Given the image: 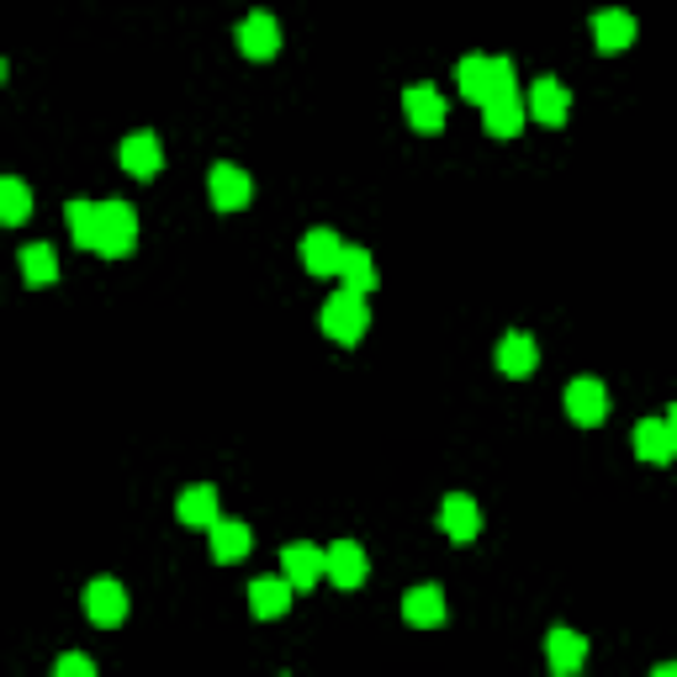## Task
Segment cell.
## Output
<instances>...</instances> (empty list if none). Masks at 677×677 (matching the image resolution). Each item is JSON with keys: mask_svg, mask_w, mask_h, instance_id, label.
<instances>
[{"mask_svg": "<svg viewBox=\"0 0 677 677\" xmlns=\"http://www.w3.org/2000/svg\"><path fill=\"white\" fill-rule=\"evenodd\" d=\"M403 619L408 625H439L445 619V593H439L435 582H424V587H408V598H403Z\"/></svg>", "mask_w": 677, "mask_h": 677, "instance_id": "cell-17", "label": "cell"}, {"mask_svg": "<svg viewBox=\"0 0 677 677\" xmlns=\"http://www.w3.org/2000/svg\"><path fill=\"white\" fill-rule=\"evenodd\" d=\"M53 677H96V662H91V656H80V652H70V656H59Z\"/></svg>", "mask_w": 677, "mask_h": 677, "instance_id": "cell-27", "label": "cell"}, {"mask_svg": "<svg viewBox=\"0 0 677 677\" xmlns=\"http://www.w3.org/2000/svg\"><path fill=\"white\" fill-rule=\"evenodd\" d=\"M207 186H212V201H218L222 212H239L243 201L254 196V186H249V175H243L239 165H212V180H207Z\"/></svg>", "mask_w": 677, "mask_h": 677, "instance_id": "cell-12", "label": "cell"}, {"mask_svg": "<svg viewBox=\"0 0 677 677\" xmlns=\"http://www.w3.org/2000/svg\"><path fill=\"white\" fill-rule=\"evenodd\" d=\"M530 112L545 122V127H561V122H566V112H572V96H566V85H561V80H551V74H545V80H534Z\"/></svg>", "mask_w": 677, "mask_h": 677, "instance_id": "cell-10", "label": "cell"}, {"mask_svg": "<svg viewBox=\"0 0 677 677\" xmlns=\"http://www.w3.org/2000/svg\"><path fill=\"white\" fill-rule=\"evenodd\" d=\"M635 450L652 460V466H662V460H673L677 450V429L673 418H646V424H635Z\"/></svg>", "mask_w": 677, "mask_h": 677, "instance_id": "cell-11", "label": "cell"}, {"mask_svg": "<svg viewBox=\"0 0 677 677\" xmlns=\"http://www.w3.org/2000/svg\"><path fill=\"white\" fill-rule=\"evenodd\" d=\"M439 524H445L450 540H471V534L482 530V513H477V503H471L466 492H450L445 508H439Z\"/></svg>", "mask_w": 677, "mask_h": 677, "instance_id": "cell-14", "label": "cell"}, {"mask_svg": "<svg viewBox=\"0 0 677 677\" xmlns=\"http://www.w3.org/2000/svg\"><path fill=\"white\" fill-rule=\"evenodd\" d=\"M323 572H329L338 587H361L365 582V551L355 545V540H338V545L323 551Z\"/></svg>", "mask_w": 677, "mask_h": 677, "instance_id": "cell-7", "label": "cell"}, {"mask_svg": "<svg viewBox=\"0 0 677 677\" xmlns=\"http://www.w3.org/2000/svg\"><path fill=\"white\" fill-rule=\"evenodd\" d=\"M403 106H408V122L418 133H439V127H445V101H439L429 85H408Z\"/></svg>", "mask_w": 677, "mask_h": 677, "instance_id": "cell-15", "label": "cell"}, {"mask_svg": "<svg viewBox=\"0 0 677 677\" xmlns=\"http://www.w3.org/2000/svg\"><path fill=\"white\" fill-rule=\"evenodd\" d=\"M70 233L74 243L117 260L138 243V218H133L127 201H70Z\"/></svg>", "mask_w": 677, "mask_h": 677, "instance_id": "cell-1", "label": "cell"}, {"mask_svg": "<svg viewBox=\"0 0 677 677\" xmlns=\"http://www.w3.org/2000/svg\"><path fill=\"white\" fill-rule=\"evenodd\" d=\"M482 117H487V133H498V138H513L519 133V122H524V101L503 91V96L482 101Z\"/></svg>", "mask_w": 677, "mask_h": 677, "instance_id": "cell-21", "label": "cell"}, {"mask_svg": "<svg viewBox=\"0 0 677 677\" xmlns=\"http://www.w3.org/2000/svg\"><path fill=\"white\" fill-rule=\"evenodd\" d=\"M175 513H180L186 524H207V530H212V524H218V492H212V487H186L180 503H175Z\"/></svg>", "mask_w": 677, "mask_h": 677, "instance_id": "cell-23", "label": "cell"}, {"mask_svg": "<svg viewBox=\"0 0 677 677\" xmlns=\"http://www.w3.org/2000/svg\"><path fill=\"white\" fill-rule=\"evenodd\" d=\"M593 38H598V49L604 53H619L625 43H635V17L619 11V6H608V11L593 17Z\"/></svg>", "mask_w": 677, "mask_h": 677, "instance_id": "cell-13", "label": "cell"}, {"mask_svg": "<svg viewBox=\"0 0 677 677\" xmlns=\"http://www.w3.org/2000/svg\"><path fill=\"white\" fill-rule=\"evenodd\" d=\"M338 254H344V243H338V233H329V228H313V233L302 239V260H308L313 275H334Z\"/></svg>", "mask_w": 677, "mask_h": 677, "instance_id": "cell-18", "label": "cell"}, {"mask_svg": "<svg viewBox=\"0 0 677 677\" xmlns=\"http://www.w3.org/2000/svg\"><path fill=\"white\" fill-rule=\"evenodd\" d=\"M122 169L138 175V180H154V175H159V138H154V133H133V138L122 144Z\"/></svg>", "mask_w": 677, "mask_h": 677, "instance_id": "cell-16", "label": "cell"}, {"mask_svg": "<svg viewBox=\"0 0 677 677\" xmlns=\"http://www.w3.org/2000/svg\"><path fill=\"white\" fill-rule=\"evenodd\" d=\"M22 275H27V287H49V281H59V254H53L49 243H27Z\"/></svg>", "mask_w": 677, "mask_h": 677, "instance_id": "cell-24", "label": "cell"}, {"mask_svg": "<svg viewBox=\"0 0 677 677\" xmlns=\"http://www.w3.org/2000/svg\"><path fill=\"white\" fill-rule=\"evenodd\" d=\"M0 70H6V64H0Z\"/></svg>", "mask_w": 677, "mask_h": 677, "instance_id": "cell-29", "label": "cell"}, {"mask_svg": "<svg viewBox=\"0 0 677 677\" xmlns=\"http://www.w3.org/2000/svg\"><path fill=\"white\" fill-rule=\"evenodd\" d=\"M85 614L106 629L122 625V619H127V587H122L117 577H96L85 587Z\"/></svg>", "mask_w": 677, "mask_h": 677, "instance_id": "cell-4", "label": "cell"}, {"mask_svg": "<svg viewBox=\"0 0 677 677\" xmlns=\"http://www.w3.org/2000/svg\"><path fill=\"white\" fill-rule=\"evenodd\" d=\"M456 80L471 101H492V96H503V91H513V59H482V53H471V59H460Z\"/></svg>", "mask_w": 677, "mask_h": 677, "instance_id": "cell-2", "label": "cell"}, {"mask_svg": "<svg viewBox=\"0 0 677 677\" xmlns=\"http://www.w3.org/2000/svg\"><path fill=\"white\" fill-rule=\"evenodd\" d=\"M652 677H677V667H673V662H662V667H656Z\"/></svg>", "mask_w": 677, "mask_h": 677, "instance_id": "cell-28", "label": "cell"}, {"mask_svg": "<svg viewBox=\"0 0 677 677\" xmlns=\"http://www.w3.org/2000/svg\"><path fill=\"white\" fill-rule=\"evenodd\" d=\"M249 608L260 614V619H281L291 608V582L287 577H260L249 587Z\"/></svg>", "mask_w": 677, "mask_h": 677, "instance_id": "cell-20", "label": "cell"}, {"mask_svg": "<svg viewBox=\"0 0 677 677\" xmlns=\"http://www.w3.org/2000/svg\"><path fill=\"white\" fill-rule=\"evenodd\" d=\"M566 413H572L577 424H604V413H608L604 382H593V376H577V382L566 387Z\"/></svg>", "mask_w": 677, "mask_h": 677, "instance_id": "cell-5", "label": "cell"}, {"mask_svg": "<svg viewBox=\"0 0 677 677\" xmlns=\"http://www.w3.org/2000/svg\"><path fill=\"white\" fill-rule=\"evenodd\" d=\"M534 361H540V355H534L530 334H519V329H513V334L498 338V371H503V376H530Z\"/></svg>", "mask_w": 677, "mask_h": 677, "instance_id": "cell-19", "label": "cell"}, {"mask_svg": "<svg viewBox=\"0 0 677 677\" xmlns=\"http://www.w3.org/2000/svg\"><path fill=\"white\" fill-rule=\"evenodd\" d=\"M338 275H344V291H350V296H365V291L376 287V265H371V254L355 249V243H344V254H338Z\"/></svg>", "mask_w": 677, "mask_h": 677, "instance_id": "cell-22", "label": "cell"}, {"mask_svg": "<svg viewBox=\"0 0 677 677\" xmlns=\"http://www.w3.org/2000/svg\"><path fill=\"white\" fill-rule=\"evenodd\" d=\"M243 551H249V524L218 519V524H212V556H218V561H239Z\"/></svg>", "mask_w": 677, "mask_h": 677, "instance_id": "cell-25", "label": "cell"}, {"mask_svg": "<svg viewBox=\"0 0 677 677\" xmlns=\"http://www.w3.org/2000/svg\"><path fill=\"white\" fill-rule=\"evenodd\" d=\"M365 323H371V313H365L361 296L338 291V296H329V302H323V334L338 338V344H361Z\"/></svg>", "mask_w": 677, "mask_h": 677, "instance_id": "cell-3", "label": "cell"}, {"mask_svg": "<svg viewBox=\"0 0 677 677\" xmlns=\"http://www.w3.org/2000/svg\"><path fill=\"white\" fill-rule=\"evenodd\" d=\"M27 212H32V191L22 180L0 175V222H27Z\"/></svg>", "mask_w": 677, "mask_h": 677, "instance_id": "cell-26", "label": "cell"}, {"mask_svg": "<svg viewBox=\"0 0 677 677\" xmlns=\"http://www.w3.org/2000/svg\"><path fill=\"white\" fill-rule=\"evenodd\" d=\"M545 656H551V673L556 677H577L582 656H587V640H582L577 629H551L545 635Z\"/></svg>", "mask_w": 677, "mask_h": 677, "instance_id": "cell-9", "label": "cell"}, {"mask_svg": "<svg viewBox=\"0 0 677 677\" xmlns=\"http://www.w3.org/2000/svg\"><path fill=\"white\" fill-rule=\"evenodd\" d=\"M281 566H287L291 593H302V587H313V582L323 577V551H317V545H308V540H296V545H287V551H281Z\"/></svg>", "mask_w": 677, "mask_h": 677, "instance_id": "cell-8", "label": "cell"}, {"mask_svg": "<svg viewBox=\"0 0 677 677\" xmlns=\"http://www.w3.org/2000/svg\"><path fill=\"white\" fill-rule=\"evenodd\" d=\"M239 49L249 53V59H270V53L281 49V27H275V17H270V11H249V17H243Z\"/></svg>", "mask_w": 677, "mask_h": 677, "instance_id": "cell-6", "label": "cell"}]
</instances>
